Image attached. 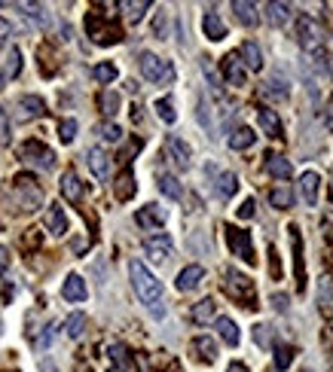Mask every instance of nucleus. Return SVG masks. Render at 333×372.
Returning <instances> with one entry per match:
<instances>
[{"mask_svg": "<svg viewBox=\"0 0 333 372\" xmlns=\"http://www.w3.org/2000/svg\"><path fill=\"white\" fill-rule=\"evenodd\" d=\"M129 278H132V287H135L138 299L150 308L153 317H165V306H162V281L156 278L150 269L141 263V259H132L129 263Z\"/></svg>", "mask_w": 333, "mask_h": 372, "instance_id": "nucleus-1", "label": "nucleus"}, {"mask_svg": "<svg viewBox=\"0 0 333 372\" xmlns=\"http://www.w3.org/2000/svg\"><path fill=\"white\" fill-rule=\"evenodd\" d=\"M223 287L236 302H241L245 308H254L257 293H254V281L248 275L236 272V269H223Z\"/></svg>", "mask_w": 333, "mask_h": 372, "instance_id": "nucleus-2", "label": "nucleus"}, {"mask_svg": "<svg viewBox=\"0 0 333 372\" xmlns=\"http://www.w3.org/2000/svg\"><path fill=\"white\" fill-rule=\"evenodd\" d=\"M138 67H141V73H144V80H150V83H160V86H169V83H174L171 62H165V58L153 55V52H141Z\"/></svg>", "mask_w": 333, "mask_h": 372, "instance_id": "nucleus-3", "label": "nucleus"}, {"mask_svg": "<svg viewBox=\"0 0 333 372\" xmlns=\"http://www.w3.org/2000/svg\"><path fill=\"white\" fill-rule=\"evenodd\" d=\"M13 196H15V201H19L22 210H37L40 205H43V189H40L37 180L28 177V174H19L13 180Z\"/></svg>", "mask_w": 333, "mask_h": 372, "instance_id": "nucleus-4", "label": "nucleus"}, {"mask_svg": "<svg viewBox=\"0 0 333 372\" xmlns=\"http://www.w3.org/2000/svg\"><path fill=\"white\" fill-rule=\"evenodd\" d=\"M19 159L28 165L40 168V171H52L55 168V153L46 147L43 141H24L19 147Z\"/></svg>", "mask_w": 333, "mask_h": 372, "instance_id": "nucleus-5", "label": "nucleus"}, {"mask_svg": "<svg viewBox=\"0 0 333 372\" xmlns=\"http://www.w3.org/2000/svg\"><path fill=\"white\" fill-rule=\"evenodd\" d=\"M227 244L232 250V257H239L241 263L254 266L257 257H254V244H251V232L239 229V226H227Z\"/></svg>", "mask_w": 333, "mask_h": 372, "instance_id": "nucleus-6", "label": "nucleus"}, {"mask_svg": "<svg viewBox=\"0 0 333 372\" xmlns=\"http://www.w3.org/2000/svg\"><path fill=\"white\" fill-rule=\"evenodd\" d=\"M223 80L229 83V86H236V89H241V86H248V67H245V62L239 58V52H229L227 58H223Z\"/></svg>", "mask_w": 333, "mask_h": 372, "instance_id": "nucleus-7", "label": "nucleus"}, {"mask_svg": "<svg viewBox=\"0 0 333 372\" xmlns=\"http://www.w3.org/2000/svg\"><path fill=\"white\" fill-rule=\"evenodd\" d=\"M205 171L214 174V192L220 199H232L239 192V177L232 171H218V168H208V165H205Z\"/></svg>", "mask_w": 333, "mask_h": 372, "instance_id": "nucleus-8", "label": "nucleus"}, {"mask_svg": "<svg viewBox=\"0 0 333 372\" xmlns=\"http://www.w3.org/2000/svg\"><path fill=\"white\" fill-rule=\"evenodd\" d=\"M165 150H169L171 162L187 171V168H190V159H193V150H190V143H184V141L178 138V134H169V141H165Z\"/></svg>", "mask_w": 333, "mask_h": 372, "instance_id": "nucleus-9", "label": "nucleus"}, {"mask_svg": "<svg viewBox=\"0 0 333 372\" xmlns=\"http://www.w3.org/2000/svg\"><path fill=\"white\" fill-rule=\"evenodd\" d=\"M169 220V210L160 208V205H144L135 214V223L138 226H144V229H160V226Z\"/></svg>", "mask_w": 333, "mask_h": 372, "instance_id": "nucleus-10", "label": "nucleus"}, {"mask_svg": "<svg viewBox=\"0 0 333 372\" xmlns=\"http://www.w3.org/2000/svg\"><path fill=\"white\" fill-rule=\"evenodd\" d=\"M62 296L68 302H86V296H89V287H86V281H83V275H68L64 278V284H62Z\"/></svg>", "mask_w": 333, "mask_h": 372, "instance_id": "nucleus-11", "label": "nucleus"}, {"mask_svg": "<svg viewBox=\"0 0 333 372\" xmlns=\"http://www.w3.org/2000/svg\"><path fill=\"white\" fill-rule=\"evenodd\" d=\"M144 250L150 253V259H156V263H165V259L171 257L174 244H171L169 235H153V238L144 241Z\"/></svg>", "mask_w": 333, "mask_h": 372, "instance_id": "nucleus-12", "label": "nucleus"}, {"mask_svg": "<svg viewBox=\"0 0 333 372\" xmlns=\"http://www.w3.org/2000/svg\"><path fill=\"white\" fill-rule=\"evenodd\" d=\"M318 186H321L318 171H306L303 177H299V196H303L306 208H315V205H318Z\"/></svg>", "mask_w": 333, "mask_h": 372, "instance_id": "nucleus-13", "label": "nucleus"}, {"mask_svg": "<svg viewBox=\"0 0 333 372\" xmlns=\"http://www.w3.org/2000/svg\"><path fill=\"white\" fill-rule=\"evenodd\" d=\"M202 281H205V269L202 266H187V269H180V272H178L174 287H178L180 293H190V290H196Z\"/></svg>", "mask_w": 333, "mask_h": 372, "instance_id": "nucleus-14", "label": "nucleus"}, {"mask_svg": "<svg viewBox=\"0 0 333 372\" xmlns=\"http://www.w3.org/2000/svg\"><path fill=\"white\" fill-rule=\"evenodd\" d=\"M290 248H294V266H297V287L306 290V266H303V238H299V229L290 226Z\"/></svg>", "mask_w": 333, "mask_h": 372, "instance_id": "nucleus-15", "label": "nucleus"}, {"mask_svg": "<svg viewBox=\"0 0 333 372\" xmlns=\"http://www.w3.org/2000/svg\"><path fill=\"white\" fill-rule=\"evenodd\" d=\"M257 122H260V129L269 134V138H281V134H285V129H281V116L269 107H257Z\"/></svg>", "mask_w": 333, "mask_h": 372, "instance_id": "nucleus-16", "label": "nucleus"}, {"mask_svg": "<svg viewBox=\"0 0 333 372\" xmlns=\"http://www.w3.org/2000/svg\"><path fill=\"white\" fill-rule=\"evenodd\" d=\"M46 229L55 235V238H62L64 232H68V217H64V208L62 205H49L46 208Z\"/></svg>", "mask_w": 333, "mask_h": 372, "instance_id": "nucleus-17", "label": "nucleus"}, {"mask_svg": "<svg viewBox=\"0 0 333 372\" xmlns=\"http://www.w3.org/2000/svg\"><path fill=\"white\" fill-rule=\"evenodd\" d=\"M202 31H205L208 40H214V43H220V40L227 37V24H223V19L214 10H208L202 15Z\"/></svg>", "mask_w": 333, "mask_h": 372, "instance_id": "nucleus-18", "label": "nucleus"}, {"mask_svg": "<svg viewBox=\"0 0 333 372\" xmlns=\"http://www.w3.org/2000/svg\"><path fill=\"white\" fill-rule=\"evenodd\" d=\"M290 13H294L290 3H278V0L266 3V22H269L272 28H285V24L290 22Z\"/></svg>", "mask_w": 333, "mask_h": 372, "instance_id": "nucleus-19", "label": "nucleus"}, {"mask_svg": "<svg viewBox=\"0 0 333 372\" xmlns=\"http://www.w3.org/2000/svg\"><path fill=\"white\" fill-rule=\"evenodd\" d=\"M89 168H92V174L98 180H107V177H111V159H107V153L101 147L89 150Z\"/></svg>", "mask_w": 333, "mask_h": 372, "instance_id": "nucleus-20", "label": "nucleus"}, {"mask_svg": "<svg viewBox=\"0 0 333 372\" xmlns=\"http://www.w3.org/2000/svg\"><path fill=\"white\" fill-rule=\"evenodd\" d=\"M62 196L68 201H73V205L83 199V180L77 177V171H64L62 174Z\"/></svg>", "mask_w": 333, "mask_h": 372, "instance_id": "nucleus-21", "label": "nucleus"}, {"mask_svg": "<svg viewBox=\"0 0 333 372\" xmlns=\"http://www.w3.org/2000/svg\"><path fill=\"white\" fill-rule=\"evenodd\" d=\"M19 110H22V120H37V116L46 113V101L37 95H24L19 98Z\"/></svg>", "mask_w": 333, "mask_h": 372, "instance_id": "nucleus-22", "label": "nucleus"}, {"mask_svg": "<svg viewBox=\"0 0 333 372\" xmlns=\"http://www.w3.org/2000/svg\"><path fill=\"white\" fill-rule=\"evenodd\" d=\"M214 329H218V336L229 345V348H236L239 339H241L239 327H236V320H232V317H218V320H214Z\"/></svg>", "mask_w": 333, "mask_h": 372, "instance_id": "nucleus-23", "label": "nucleus"}, {"mask_svg": "<svg viewBox=\"0 0 333 372\" xmlns=\"http://www.w3.org/2000/svg\"><path fill=\"white\" fill-rule=\"evenodd\" d=\"M107 357H111V369L107 372H129V351H126V345H120V342H113L111 348H107Z\"/></svg>", "mask_w": 333, "mask_h": 372, "instance_id": "nucleus-24", "label": "nucleus"}, {"mask_svg": "<svg viewBox=\"0 0 333 372\" xmlns=\"http://www.w3.org/2000/svg\"><path fill=\"white\" fill-rule=\"evenodd\" d=\"M232 13H236V19L245 24V28H254V24L260 22L257 3H245V0H236V3H232Z\"/></svg>", "mask_w": 333, "mask_h": 372, "instance_id": "nucleus-25", "label": "nucleus"}, {"mask_svg": "<svg viewBox=\"0 0 333 372\" xmlns=\"http://www.w3.org/2000/svg\"><path fill=\"white\" fill-rule=\"evenodd\" d=\"M239 58L245 62L248 71H260V67H263V52H260V46H257V43H251V40H248V43H241Z\"/></svg>", "mask_w": 333, "mask_h": 372, "instance_id": "nucleus-26", "label": "nucleus"}, {"mask_svg": "<svg viewBox=\"0 0 333 372\" xmlns=\"http://www.w3.org/2000/svg\"><path fill=\"white\" fill-rule=\"evenodd\" d=\"M254 141H257V134H254L251 129H248V125H239V129H236V131H232L229 138H227L229 150H248Z\"/></svg>", "mask_w": 333, "mask_h": 372, "instance_id": "nucleus-27", "label": "nucleus"}, {"mask_svg": "<svg viewBox=\"0 0 333 372\" xmlns=\"http://www.w3.org/2000/svg\"><path fill=\"white\" fill-rule=\"evenodd\" d=\"M260 92H263L266 98H278V101H285V98L290 95V89H288V80H281V73H276V77H272V80H266Z\"/></svg>", "mask_w": 333, "mask_h": 372, "instance_id": "nucleus-28", "label": "nucleus"}, {"mask_svg": "<svg viewBox=\"0 0 333 372\" xmlns=\"http://www.w3.org/2000/svg\"><path fill=\"white\" fill-rule=\"evenodd\" d=\"M266 171L272 177H278V180H288V177L294 174V168H290L285 156H266Z\"/></svg>", "mask_w": 333, "mask_h": 372, "instance_id": "nucleus-29", "label": "nucleus"}, {"mask_svg": "<svg viewBox=\"0 0 333 372\" xmlns=\"http://www.w3.org/2000/svg\"><path fill=\"white\" fill-rule=\"evenodd\" d=\"M156 183H160V192L162 196H169V199H184V189H180V183H178V177L174 174H160L156 177Z\"/></svg>", "mask_w": 333, "mask_h": 372, "instance_id": "nucleus-30", "label": "nucleus"}, {"mask_svg": "<svg viewBox=\"0 0 333 372\" xmlns=\"http://www.w3.org/2000/svg\"><path fill=\"white\" fill-rule=\"evenodd\" d=\"M150 6H153L150 0H138V3H132V0H126V3H120V10L126 13V19H129L132 24H138L141 19H144V13L150 10Z\"/></svg>", "mask_w": 333, "mask_h": 372, "instance_id": "nucleus-31", "label": "nucleus"}, {"mask_svg": "<svg viewBox=\"0 0 333 372\" xmlns=\"http://www.w3.org/2000/svg\"><path fill=\"white\" fill-rule=\"evenodd\" d=\"M193 351L202 360H208V363H214V357H218V345H214V339H208V336H196V339H193Z\"/></svg>", "mask_w": 333, "mask_h": 372, "instance_id": "nucleus-32", "label": "nucleus"}, {"mask_svg": "<svg viewBox=\"0 0 333 372\" xmlns=\"http://www.w3.org/2000/svg\"><path fill=\"white\" fill-rule=\"evenodd\" d=\"M269 201H272V208H278V210H288L290 205H294V192H290V186H276V189L269 192Z\"/></svg>", "mask_w": 333, "mask_h": 372, "instance_id": "nucleus-33", "label": "nucleus"}, {"mask_svg": "<svg viewBox=\"0 0 333 372\" xmlns=\"http://www.w3.org/2000/svg\"><path fill=\"white\" fill-rule=\"evenodd\" d=\"M153 107H156V116H160L165 125H174V122H178V110H174V101H171V98H160Z\"/></svg>", "mask_w": 333, "mask_h": 372, "instance_id": "nucleus-34", "label": "nucleus"}, {"mask_svg": "<svg viewBox=\"0 0 333 372\" xmlns=\"http://www.w3.org/2000/svg\"><path fill=\"white\" fill-rule=\"evenodd\" d=\"M92 77L101 83V86H111V83L120 77V71H116V64H111V62H101V64H95L92 67Z\"/></svg>", "mask_w": 333, "mask_h": 372, "instance_id": "nucleus-35", "label": "nucleus"}, {"mask_svg": "<svg viewBox=\"0 0 333 372\" xmlns=\"http://www.w3.org/2000/svg\"><path fill=\"white\" fill-rule=\"evenodd\" d=\"M132 196H135V177H132V171H122V177L116 180V199L129 201Z\"/></svg>", "mask_w": 333, "mask_h": 372, "instance_id": "nucleus-36", "label": "nucleus"}, {"mask_svg": "<svg viewBox=\"0 0 333 372\" xmlns=\"http://www.w3.org/2000/svg\"><path fill=\"white\" fill-rule=\"evenodd\" d=\"M214 311H218V306H214V299H202L193 306V320L196 324H208V320L214 317Z\"/></svg>", "mask_w": 333, "mask_h": 372, "instance_id": "nucleus-37", "label": "nucleus"}, {"mask_svg": "<svg viewBox=\"0 0 333 372\" xmlns=\"http://www.w3.org/2000/svg\"><path fill=\"white\" fill-rule=\"evenodd\" d=\"M64 329H68L71 339H83V333H86V315H83V311H73L68 317V324H64Z\"/></svg>", "mask_w": 333, "mask_h": 372, "instance_id": "nucleus-38", "label": "nucleus"}, {"mask_svg": "<svg viewBox=\"0 0 333 372\" xmlns=\"http://www.w3.org/2000/svg\"><path fill=\"white\" fill-rule=\"evenodd\" d=\"M318 306L324 315H333V284H330V278H324L321 287H318Z\"/></svg>", "mask_w": 333, "mask_h": 372, "instance_id": "nucleus-39", "label": "nucleus"}, {"mask_svg": "<svg viewBox=\"0 0 333 372\" xmlns=\"http://www.w3.org/2000/svg\"><path fill=\"white\" fill-rule=\"evenodd\" d=\"M19 10H22V15H24V19L37 22V24H46V22H49L46 6H40V3H19Z\"/></svg>", "mask_w": 333, "mask_h": 372, "instance_id": "nucleus-40", "label": "nucleus"}, {"mask_svg": "<svg viewBox=\"0 0 333 372\" xmlns=\"http://www.w3.org/2000/svg\"><path fill=\"white\" fill-rule=\"evenodd\" d=\"M19 73H22V52L13 46L10 55H6V73L3 77H19Z\"/></svg>", "mask_w": 333, "mask_h": 372, "instance_id": "nucleus-41", "label": "nucleus"}, {"mask_svg": "<svg viewBox=\"0 0 333 372\" xmlns=\"http://www.w3.org/2000/svg\"><path fill=\"white\" fill-rule=\"evenodd\" d=\"M58 138H62V143H71L73 138H77V120H62V122H58Z\"/></svg>", "mask_w": 333, "mask_h": 372, "instance_id": "nucleus-42", "label": "nucleus"}, {"mask_svg": "<svg viewBox=\"0 0 333 372\" xmlns=\"http://www.w3.org/2000/svg\"><path fill=\"white\" fill-rule=\"evenodd\" d=\"M10 134H13L10 113H6V107L0 104V147H6V143H10Z\"/></svg>", "mask_w": 333, "mask_h": 372, "instance_id": "nucleus-43", "label": "nucleus"}, {"mask_svg": "<svg viewBox=\"0 0 333 372\" xmlns=\"http://www.w3.org/2000/svg\"><path fill=\"white\" fill-rule=\"evenodd\" d=\"M55 329H58L55 324H49V327H43V333H40V336H37V339H34V348H37V351H46V348H49V345H52V339H55Z\"/></svg>", "mask_w": 333, "mask_h": 372, "instance_id": "nucleus-44", "label": "nucleus"}, {"mask_svg": "<svg viewBox=\"0 0 333 372\" xmlns=\"http://www.w3.org/2000/svg\"><path fill=\"white\" fill-rule=\"evenodd\" d=\"M290 363H294V348H290V345L276 348V369H288Z\"/></svg>", "mask_w": 333, "mask_h": 372, "instance_id": "nucleus-45", "label": "nucleus"}, {"mask_svg": "<svg viewBox=\"0 0 333 372\" xmlns=\"http://www.w3.org/2000/svg\"><path fill=\"white\" fill-rule=\"evenodd\" d=\"M101 107H104L107 116H113L116 107H120V95H116V92H104V95H101Z\"/></svg>", "mask_w": 333, "mask_h": 372, "instance_id": "nucleus-46", "label": "nucleus"}, {"mask_svg": "<svg viewBox=\"0 0 333 372\" xmlns=\"http://www.w3.org/2000/svg\"><path fill=\"white\" fill-rule=\"evenodd\" d=\"M101 138L111 141V143H116V141L122 138V129H120L116 122H107V125H101Z\"/></svg>", "mask_w": 333, "mask_h": 372, "instance_id": "nucleus-47", "label": "nucleus"}, {"mask_svg": "<svg viewBox=\"0 0 333 372\" xmlns=\"http://www.w3.org/2000/svg\"><path fill=\"white\" fill-rule=\"evenodd\" d=\"M254 342L263 345V348H269V327H266V324L254 327Z\"/></svg>", "mask_w": 333, "mask_h": 372, "instance_id": "nucleus-48", "label": "nucleus"}, {"mask_svg": "<svg viewBox=\"0 0 333 372\" xmlns=\"http://www.w3.org/2000/svg\"><path fill=\"white\" fill-rule=\"evenodd\" d=\"M254 208H257V201L254 199H245V201H241V208H239V217L241 220H251L254 217Z\"/></svg>", "mask_w": 333, "mask_h": 372, "instance_id": "nucleus-49", "label": "nucleus"}, {"mask_svg": "<svg viewBox=\"0 0 333 372\" xmlns=\"http://www.w3.org/2000/svg\"><path fill=\"white\" fill-rule=\"evenodd\" d=\"M272 306H276L278 311H288V306H290V299L285 293H272Z\"/></svg>", "mask_w": 333, "mask_h": 372, "instance_id": "nucleus-50", "label": "nucleus"}, {"mask_svg": "<svg viewBox=\"0 0 333 372\" xmlns=\"http://www.w3.org/2000/svg\"><path fill=\"white\" fill-rule=\"evenodd\" d=\"M6 269H10V250H6V248H0V275H3Z\"/></svg>", "mask_w": 333, "mask_h": 372, "instance_id": "nucleus-51", "label": "nucleus"}, {"mask_svg": "<svg viewBox=\"0 0 333 372\" xmlns=\"http://www.w3.org/2000/svg\"><path fill=\"white\" fill-rule=\"evenodd\" d=\"M10 34H13V24L6 19H0V37H10Z\"/></svg>", "mask_w": 333, "mask_h": 372, "instance_id": "nucleus-52", "label": "nucleus"}, {"mask_svg": "<svg viewBox=\"0 0 333 372\" xmlns=\"http://www.w3.org/2000/svg\"><path fill=\"white\" fill-rule=\"evenodd\" d=\"M40 372H58V366L52 360H43V363H40Z\"/></svg>", "mask_w": 333, "mask_h": 372, "instance_id": "nucleus-53", "label": "nucleus"}, {"mask_svg": "<svg viewBox=\"0 0 333 372\" xmlns=\"http://www.w3.org/2000/svg\"><path fill=\"white\" fill-rule=\"evenodd\" d=\"M227 372H248V366H245V363H232Z\"/></svg>", "mask_w": 333, "mask_h": 372, "instance_id": "nucleus-54", "label": "nucleus"}, {"mask_svg": "<svg viewBox=\"0 0 333 372\" xmlns=\"http://www.w3.org/2000/svg\"><path fill=\"white\" fill-rule=\"evenodd\" d=\"M327 125L333 129V98H330V110H327Z\"/></svg>", "mask_w": 333, "mask_h": 372, "instance_id": "nucleus-55", "label": "nucleus"}, {"mask_svg": "<svg viewBox=\"0 0 333 372\" xmlns=\"http://www.w3.org/2000/svg\"><path fill=\"white\" fill-rule=\"evenodd\" d=\"M3 86H6V77H3V73H0V92H3Z\"/></svg>", "mask_w": 333, "mask_h": 372, "instance_id": "nucleus-56", "label": "nucleus"}, {"mask_svg": "<svg viewBox=\"0 0 333 372\" xmlns=\"http://www.w3.org/2000/svg\"><path fill=\"white\" fill-rule=\"evenodd\" d=\"M0 329H3V324H0Z\"/></svg>", "mask_w": 333, "mask_h": 372, "instance_id": "nucleus-57", "label": "nucleus"}]
</instances>
